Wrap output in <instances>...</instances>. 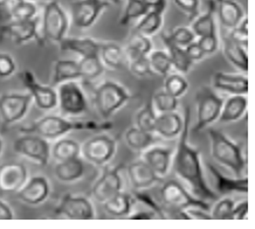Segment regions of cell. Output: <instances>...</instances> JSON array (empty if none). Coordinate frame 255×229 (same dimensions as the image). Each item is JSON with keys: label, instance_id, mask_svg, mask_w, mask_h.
<instances>
[{"label": "cell", "instance_id": "obj_38", "mask_svg": "<svg viewBox=\"0 0 255 229\" xmlns=\"http://www.w3.org/2000/svg\"><path fill=\"white\" fill-rule=\"evenodd\" d=\"M147 59H149L152 72L160 76H167L172 69V63H171L169 54L163 50H155V52L151 50L147 54Z\"/></svg>", "mask_w": 255, "mask_h": 229}, {"label": "cell", "instance_id": "obj_18", "mask_svg": "<svg viewBox=\"0 0 255 229\" xmlns=\"http://www.w3.org/2000/svg\"><path fill=\"white\" fill-rule=\"evenodd\" d=\"M50 192L48 180L45 177H33L16 192V198L22 203L36 206L42 204L48 198Z\"/></svg>", "mask_w": 255, "mask_h": 229}, {"label": "cell", "instance_id": "obj_54", "mask_svg": "<svg viewBox=\"0 0 255 229\" xmlns=\"http://www.w3.org/2000/svg\"><path fill=\"white\" fill-rule=\"evenodd\" d=\"M248 214V203L247 201H243V203L238 204L237 206L234 205L232 213H231L230 220H246Z\"/></svg>", "mask_w": 255, "mask_h": 229}, {"label": "cell", "instance_id": "obj_49", "mask_svg": "<svg viewBox=\"0 0 255 229\" xmlns=\"http://www.w3.org/2000/svg\"><path fill=\"white\" fill-rule=\"evenodd\" d=\"M129 68H130V72H131L133 75L138 77L151 76L153 74L152 69H151L149 59H147V55L140 57V59L136 60V61L130 62Z\"/></svg>", "mask_w": 255, "mask_h": 229}, {"label": "cell", "instance_id": "obj_14", "mask_svg": "<svg viewBox=\"0 0 255 229\" xmlns=\"http://www.w3.org/2000/svg\"><path fill=\"white\" fill-rule=\"evenodd\" d=\"M23 86L28 90L35 106L41 110H52L58 106V94L52 87L43 86L36 81L32 72L25 70L20 74Z\"/></svg>", "mask_w": 255, "mask_h": 229}, {"label": "cell", "instance_id": "obj_15", "mask_svg": "<svg viewBox=\"0 0 255 229\" xmlns=\"http://www.w3.org/2000/svg\"><path fill=\"white\" fill-rule=\"evenodd\" d=\"M121 170H122V166L120 165L113 168H106L103 171L102 176L94 184L92 190V194L96 201L103 204L122 191L123 181L120 176Z\"/></svg>", "mask_w": 255, "mask_h": 229}, {"label": "cell", "instance_id": "obj_27", "mask_svg": "<svg viewBox=\"0 0 255 229\" xmlns=\"http://www.w3.org/2000/svg\"><path fill=\"white\" fill-rule=\"evenodd\" d=\"M223 48L224 55L230 63L241 70L243 73H246L248 70V56L246 47L239 45L228 35L223 36Z\"/></svg>", "mask_w": 255, "mask_h": 229}, {"label": "cell", "instance_id": "obj_29", "mask_svg": "<svg viewBox=\"0 0 255 229\" xmlns=\"http://www.w3.org/2000/svg\"><path fill=\"white\" fill-rule=\"evenodd\" d=\"M56 178L63 183H73L81 179L85 174V165L79 157L73 159L59 161L54 168Z\"/></svg>", "mask_w": 255, "mask_h": 229}, {"label": "cell", "instance_id": "obj_52", "mask_svg": "<svg viewBox=\"0 0 255 229\" xmlns=\"http://www.w3.org/2000/svg\"><path fill=\"white\" fill-rule=\"evenodd\" d=\"M198 45L203 49V52L206 54H213L217 52L218 49V38L217 35H207V36H200L198 40Z\"/></svg>", "mask_w": 255, "mask_h": 229}, {"label": "cell", "instance_id": "obj_50", "mask_svg": "<svg viewBox=\"0 0 255 229\" xmlns=\"http://www.w3.org/2000/svg\"><path fill=\"white\" fill-rule=\"evenodd\" d=\"M177 7L189 16L190 21H192L199 14L200 0H174Z\"/></svg>", "mask_w": 255, "mask_h": 229}, {"label": "cell", "instance_id": "obj_8", "mask_svg": "<svg viewBox=\"0 0 255 229\" xmlns=\"http://www.w3.org/2000/svg\"><path fill=\"white\" fill-rule=\"evenodd\" d=\"M56 94H58V104L63 114L79 116L85 114L88 109V102L85 93L74 81H67L59 84Z\"/></svg>", "mask_w": 255, "mask_h": 229}, {"label": "cell", "instance_id": "obj_46", "mask_svg": "<svg viewBox=\"0 0 255 229\" xmlns=\"http://www.w3.org/2000/svg\"><path fill=\"white\" fill-rule=\"evenodd\" d=\"M169 38L180 47H185L189 43L193 42L196 40V35L192 32V29L186 28V27H178L169 35Z\"/></svg>", "mask_w": 255, "mask_h": 229}, {"label": "cell", "instance_id": "obj_11", "mask_svg": "<svg viewBox=\"0 0 255 229\" xmlns=\"http://www.w3.org/2000/svg\"><path fill=\"white\" fill-rule=\"evenodd\" d=\"M55 217L63 220H93L95 211L87 198L66 194L55 210Z\"/></svg>", "mask_w": 255, "mask_h": 229}, {"label": "cell", "instance_id": "obj_30", "mask_svg": "<svg viewBox=\"0 0 255 229\" xmlns=\"http://www.w3.org/2000/svg\"><path fill=\"white\" fill-rule=\"evenodd\" d=\"M214 12H216V1L210 0L209 9L203 15L197 16L192 20V32L196 36H207V35H217V23L214 18Z\"/></svg>", "mask_w": 255, "mask_h": 229}, {"label": "cell", "instance_id": "obj_36", "mask_svg": "<svg viewBox=\"0 0 255 229\" xmlns=\"http://www.w3.org/2000/svg\"><path fill=\"white\" fill-rule=\"evenodd\" d=\"M163 23V14L162 13L149 11L145 15L142 16L139 22L137 23L135 31L140 33L145 36H151L156 34L159 31Z\"/></svg>", "mask_w": 255, "mask_h": 229}, {"label": "cell", "instance_id": "obj_5", "mask_svg": "<svg viewBox=\"0 0 255 229\" xmlns=\"http://www.w3.org/2000/svg\"><path fill=\"white\" fill-rule=\"evenodd\" d=\"M224 101L209 87H201L196 94L197 122L194 132L205 129L219 118Z\"/></svg>", "mask_w": 255, "mask_h": 229}, {"label": "cell", "instance_id": "obj_45", "mask_svg": "<svg viewBox=\"0 0 255 229\" xmlns=\"http://www.w3.org/2000/svg\"><path fill=\"white\" fill-rule=\"evenodd\" d=\"M133 198L145 205V206L150 210L151 213L155 215V219H158V220H165V219H167L163 208L160 207L149 194L143 193V192H139V191H135V193H133Z\"/></svg>", "mask_w": 255, "mask_h": 229}, {"label": "cell", "instance_id": "obj_33", "mask_svg": "<svg viewBox=\"0 0 255 229\" xmlns=\"http://www.w3.org/2000/svg\"><path fill=\"white\" fill-rule=\"evenodd\" d=\"M99 57L110 69H120L127 62L124 50L116 43H101Z\"/></svg>", "mask_w": 255, "mask_h": 229}, {"label": "cell", "instance_id": "obj_28", "mask_svg": "<svg viewBox=\"0 0 255 229\" xmlns=\"http://www.w3.org/2000/svg\"><path fill=\"white\" fill-rule=\"evenodd\" d=\"M162 40L164 45L166 46L167 54H169L173 68H176L178 72L183 74L189 73V70L192 68L194 62L187 56L185 48L176 45V43L169 38V35L166 34H162Z\"/></svg>", "mask_w": 255, "mask_h": 229}, {"label": "cell", "instance_id": "obj_1", "mask_svg": "<svg viewBox=\"0 0 255 229\" xmlns=\"http://www.w3.org/2000/svg\"><path fill=\"white\" fill-rule=\"evenodd\" d=\"M190 122L191 111L190 108H186L183 130L180 132L176 154L173 158V170L180 179L189 185L193 195H196L197 198L206 201L217 200L219 195L207 185L205 176H204L200 151L189 143Z\"/></svg>", "mask_w": 255, "mask_h": 229}, {"label": "cell", "instance_id": "obj_19", "mask_svg": "<svg viewBox=\"0 0 255 229\" xmlns=\"http://www.w3.org/2000/svg\"><path fill=\"white\" fill-rule=\"evenodd\" d=\"M127 172L130 184L136 191L145 190L162 180L143 159L128 165Z\"/></svg>", "mask_w": 255, "mask_h": 229}, {"label": "cell", "instance_id": "obj_43", "mask_svg": "<svg viewBox=\"0 0 255 229\" xmlns=\"http://www.w3.org/2000/svg\"><path fill=\"white\" fill-rule=\"evenodd\" d=\"M38 8L29 0H22L18 6H15L9 13V16H12L14 20H28L35 18Z\"/></svg>", "mask_w": 255, "mask_h": 229}, {"label": "cell", "instance_id": "obj_62", "mask_svg": "<svg viewBox=\"0 0 255 229\" xmlns=\"http://www.w3.org/2000/svg\"><path fill=\"white\" fill-rule=\"evenodd\" d=\"M1 151H2V141H1V138H0V154H1Z\"/></svg>", "mask_w": 255, "mask_h": 229}, {"label": "cell", "instance_id": "obj_2", "mask_svg": "<svg viewBox=\"0 0 255 229\" xmlns=\"http://www.w3.org/2000/svg\"><path fill=\"white\" fill-rule=\"evenodd\" d=\"M113 127L114 124L108 120L99 123L95 120H68L59 116H46L31 126L21 129V132L38 134L45 139H56L72 131H108Z\"/></svg>", "mask_w": 255, "mask_h": 229}, {"label": "cell", "instance_id": "obj_55", "mask_svg": "<svg viewBox=\"0 0 255 229\" xmlns=\"http://www.w3.org/2000/svg\"><path fill=\"white\" fill-rule=\"evenodd\" d=\"M189 220L203 221V220H212L210 214H207L206 211L200 210V208H186L185 210Z\"/></svg>", "mask_w": 255, "mask_h": 229}, {"label": "cell", "instance_id": "obj_9", "mask_svg": "<svg viewBox=\"0 0 255 229\" xmlns=\"http://www.w3.org/2000/svg\"><path fill=\"white\" fill-rule=\"evenodd\" d=\"M13 150L20 156H23L38 163L41 166L48 164L50 156V147L48 141L38 134L26 133L15 139L13 144Z\"/></svg>", "mask_w": 255, "mask_h": 229}, {"label": "cell", "instance_id": "obj_24", "mask_svg": "<svg viewBox=\"0 0 255 229\" xmlns=\"http://www.w3.org/2000/svg\"><path fill=\"white\" fill-rule=\"evenodd\" d=\"M184 119L174 111L164 113L157 116L155 123V132L166 139H173L182 132Z\"/></svg>", "mask_w": 255, "mask_h": 229}, {"label": "cell", "instance_id": "obj_53", "mask_svg": "<svg viewBox=\"0 0 255 229\" xmlns=\"http://www.w3.org/2000/svg\"><path fill=\"white\" fill-rule=\"evenodd\" d=\"M184 48H185L187 56H189L193 62L200 61V60H203L204 56H205V53L203 52V49L200 48V46L198 45V42H196V40L184 47Z\"/></svg>", "mask_w": 255, "mask_h": 229}, {"label": "cell", "instance_id": "obj_40", "mask_svg": "<svg viewBox=\"0 0 255 229\" xmlns=\"http://www.w3.org/2000/svg\"><path fill=\"white\" fill-rule=\"evenodd\" d=\"M147 12H149V8L143 4L142 0H127L126 9H124L123 16L121 18V25L126 26L133 20L140 19Z\"/></svg>", "mask_w": 255, "mask_h": 229}, {"label": "cell", "instance_id": "obj_37", "mask_svg": "<svg viewBox=\"0 0 255 229\" xmlns=\"http://www.w3.org/2000/svg\"><path fill=\"white\" fill-rule=\"evenodd\" d=\"M80 73H81V79L85 80H95L97 77L102 75L105 67L101 62L99 56H89L81 57V60L78 62Z\"/></svg>", "mask_w": 255, "mask_h": 229}, {"label": "cell", "instance_id": "obj_26", "mask_svg": "<svg viewBox=\"0 0 255 229\" xmlns=\"http://www.w3.org/2000/svg\"><path fill=\"white\" fill-rule=\"evenodd\" d=\"M60 43V49L62 52H72L79 54L81 57L99 56L101 43L96 42L93 39H74L63 38Z\"/></svg>", "mask_w": 255, "mask_h": 229}, {"label": "cell", "instance_id": "obj_12", "mask_svg": "<svg viewBox=\"0 0 255 229\" xmlns=\"http://www.w3.org/2000/svg\"><path fill=\"white\" fill-rule=\"evenodd\" d=\"M116 140L108 136H96L87 140L81 147L83 157L96 166H103L113 159L116 152Z\"/></svg>", "mask_w": 255, "mask_h": 229}, {"label": "cell", "instance_id": "obj_6", "mask_svg": "<svg viewBox=\"0 0 255 229\" xmlns=\"http://www.w3.org/2000/svg\"><path fill=\"white\" fill-rule=\"evenodd\" d=\"M160 197L163 203L169 207L176 210H186V208H200L206 212L211 211V205L206 200L197 198L187 192L184 186L174 180L166 181L160 190Z\"/></svg>", "mask_w": 255, "mask_h": 229}, {"label": "cell", "instance_id": "obj_42", "mask_svg": "<svg viewBox=\"0 0 255 229\" xmlns=\"http://www.w3.org/2000/svg\"><path fill=\"white\" fill-rule=\"evenodd\" d=\"M152 106L159 114L171 113V111H176L178 107V99L163 90V92H158L153 95Z\"/></svg>", "mask_w": 255, "mask_h": 229}, {"label": "cell", "instance_id": "obj_57", "mask_svg": "<svg viewBox=\"0 0 255 229\" xmlns=\"http://www.w3.org/2000/svg\"><path fill=\"white\" fill-rule=\"evenodd\" d=\"M13 218H14V215H13V212L11 208H9L4 201L0 200V220L1 221L13 220Z\"/></svg>", "mask_w": 255, "mask_h": 229}, {"label": "cell", "instance_id": "obj_60", "mask_svg": "<svg viewBox=\"0 0 255 229\" xmlns=\"http://www.w3.org/2000/svg\"><path fill=\"white\" fill-rule=\"evenodd\" d=\"M6 1H7V0H0V9H2V7H4L6 4Z\"/></svg>", "mask_w": 255, "mask_h": 229}, {"label": "cell", "instance_id": "obj_35", "mask_svg": "<svg viewBox=\"0 0 255 229\" xmlns=\"http://www.w3.org/2000/svg\"><path fill=\"white\" fill-rule=\"evenodd\" d=\"M81 146L79 143L72 139H60L56 141L52 149V154L58 161H65L73 159L80 156Z\"/></svg>", "mask_w": 255, "mask_h": 229}, {"label": "cell", "instance_id": "obj_7", "mask_svg": "<svg viewBox=\"0 0 255 229\" xmlns=\"http://www.w3.org/2000/svg\"><path fill=\"white\" fill-rule=\"evenodd\" d=\"M68 18L66 12L55 0L47 2L42 14V34L47 40L60 42L68 31Z\"/></svg>", "mask_w": 255, "mask_h": 229}, {"label": "cell", "instance_id": "obj_48", "mask_svg": "<svg viewBox=\"0 0 255 229\" xmlns=\"http://www.w3.org/2000/svg\"><path fill=\"white\" fill-rule=\"evenodd\" d=\"M247 25H248V21L246 18H244L241 20V22L238 25L237 27H234V28L230 29V36L231 39L233 40V41H236L237 43H239V45L246 47L248 46V28H247Z\"/></svg>", "mask_w": 255, "mask_h": 229}, {"label": "cell", "instance_id": "obj_17", "mask_svg": "<svg viewBox=\"0 0 255 229\" xmlns=\"http://www.w3.org/2000/svg\"><path fill=\"white\" fill-rule=\"evenodd\" d=\"M27 181V170L20 163H7L0 166V191L16 193Z\"/></svg>", "mask_w": 255, "mask_h": 229}, {"label": "cell", "instance_id": "obj_59", "mask_svg": "<svg viewBox=\"0 0 255 229\" xmlns=\"http://www.w3.org/2000/svg\"><path fill=\"white\" fill-rule=\"evenodd\" d=\"M21 1H22V0H7L4 7H2V9H4L5 12H7L9 14V13L12 12V9L14 8L15 6H18Z\"/></svg>", "mask_w": 255, "mask_h": 229}, {"label": "cell", "instance_id": "obj_56", "mask_svg": "<svg viewBox=\"0 0 255 229\" xmlns=\"http://www.w3.org/2000/svg\"><path fill=\"white\" fill-rule=\"evenodd\" d=\"M149 11H155L164 14L166 8V0H142Z\"/></svg>", "mask_w": 255, "mask_h": 229}, {"label": "cell", "instance_id": "obj_61", "mask_svg": "<svg viewBox=\"0 0 255 229\" xmlns=\"http://www.w3.org/2000/svg\"><path fill=\"white\" fill-rule=\"evenodd\" d=\"M110 1L114 2V4H120V2L122 1V0H110Z\"/></svg>", "mask_w": 255, "mask_h": 229}, {"label": "cell", "instance_id": "obj_21", "mask_svg": "<svg viewBox=\"0 0 255 229\" xmlns=\"http://www.w3.org/2000/svg\"><path fill=\"white\" fill-rule=\"evenodd\" d=\"M173 150L166 147H152L145 150L143 153V160L152 168L157 176L163 179L169 173L172 161Z\"/></svg>", "mask_w": 255, "mask_h": 229}, {"label": "cell", "instance_id": "obj_63", "mask_svg": "<svg viewBox=\"0 0 255 229\" xmlns=\"http://www.w3.org/2000/svg\"><path fill=\"white\" fill-rule=\"evenodd\" d=\"M29 1H33V0H29Z\"/></svg>", "mask_w": 255, "mask_h": 229}, {"label": "cell", "instance_id": "obj_13", "mask_svg": "<svg viewBox=\"0 0 255 229\" xmlns=\"http://www.w3.org/2000/svg\"><path fill=\"white\" fill-rule=\"evenodd\" d=\"M108 7L107 0H78L72 4L73 23L78 28H89Z\"/></svg>", "mask_w": 255, "mask_h": 229}, {"label": "cell", "instance_id": "obj_44", "mask_svg": "<svg viewBox=\"0 0 255 229\" xmlns=\"http://www.w3.org/2000/svg\"><path fill=\"white\" fill-rule=\"evenodd\" d=\"M234 207V203L232 199L224 198L214 205L211 210V218L214 220H230L231 213Z\"/></svg>", "mask_w": 255, "mask_h": 229}, {"label": "cell", "instance_id": "obj_22", "mask_svg": "<svg viewBox=\"0 0 255 229\" xmlns=\"http://www.w3.org/2000/svg\"><path fill=\"white\" fill-rule=\"evenodd\" d=\"M207 166H209V170L212 174L214 185H216L217 192L219 194H228L232 193V192L246 194L248 192V179L245 176L230 178L224 176L214 165L209 164Z\"/></svg>", "mask_w": 255, "mask_h": 229}, {"label": "cell", "instance_id": "obj_20", "mask_svg": "<svg viewBox=\"0 0 255 229\" xmlns=\"http://www.w3.org/2000/svg\"><path fill=\"white\" fill-rule=\"evenodd\" d=\"M213 88L230 95H246L248 79L245 75L217 72L213 75Z\"/></svg>", "mask_w": 255, "mask_h": 229}, {"label": "cell", "instance_id": "obj_34", "mask_svg": "<svg viewBox=\"0 0 255 229\" xmlns=\"http://www.w3.org/2000/svg\"><path fill=\"white\" fill-rule=\"evenodd\" d=\"M128 146L133 151H145L156 143V137L152 132H147L137 126H131L126 132Z\"/></svg>", "mask_w": 255, "mask_h": 229}, {"label": "cell", "instance_id": "obj_3", "mask_svg": "<svg viewBox=\"0 0 255 229\" xmlns=\"http://www.w3.org/2000/svg\"><path fill=\"white\" fill-rule=\"evenodd\" d=\"M211 154L218 163L232 171L236 177H243L247 161L240 145L217 129H209Z\"/></svg>", "mask_w": 255, "mask_h": 229}, {"label": "cell", "instance_id": "obj_39", "mask_svg": "<svg viewBox=\"0 0 255 229\" xmlns=\"http://www.w3.org/2000/svg\"><path fill=\"white\" fill-rule=\"evenodd\" d=\"M157 114L155 113V108L152 102H149L138 111L136 116V126L147 132L155 133V123Z\"/></svg>", "mask_w": 255, "mask_h": 229}, {"label": "cell", "instance_id": "obj_16", "mask_svg": "<svg viewBox=\"0 0 255 229\" xmlns=\"http://www.w3.org/2000/svg\"><path fill=\"white\" fill-rule=\"evenodd\" d=\"M38 23V18L28 20H13L7 25L1 26L0 35L2 38L12 40L16 45H21V43L39 39Z\"/></svg>", "mask_w": 255, "mask_h": 229}, {"label": "cell", "instance_id": "obj_4", "mask_svg": "<svg viewBox=\"0 0 255 229\" xmlns=\"http://www.w3.org/2000/svg\"><path fill=\"white\" fill-rule=\"evenodd\" d=\"M130 100V94L124 87L114 81H106L94 93L96 110L105 119L120 110Z\"/></svg>", "mask_w": 255, "mask_h": 229}, {"label": "cell", "instance_id": "obj_25", "mask_svg": "<svg viewBox=\"0 0 255 229\" xmlns=\"http://www.w3.org/2000/svg\"><path fill=\"white\" fill-rule=\"evenodd\" d=\"M247 104L248 101L246 95H231L225 102H223L218 120L220 123L237 122L246 113Z\"/></svg>", "mask_w": 255, "mask_h": 229}, {"label": "cell", "instance_id": "obj_51", "mask_svg": "<svg viewBox=\"0 0 255 229\" xmlns=\"http://www.w3.org/2000/svg\"><path fill=\"white\" fill-rule=\"evenodd\" d=\"M15 72V62L11 55L6 53H0V77L11 76Z\"/></svg>", "mask_w": 255, "mask_h": 229}, {"label": "cell", "instance_id": "obj_47", "mask_svg": "<svg viewBox=\"0 0 255 229\" xmlns=\"http://www.w3.org/2000/svg\"><path fill=\"white\" fill-rule=\"evenodd\" d=\"M128 46L139 50V52H142L144 55H147V54L152 50V43H151L149 36L140 34V33L136 31L132 33L131 36H130Z\"/></svg>", "mask_w": 255, "mask_h": 229}, {"label": "cell", "instance_id": "obj_23", "mask_svg": "<svg viewBox=\"0 0 255 229\" xmlns=\"http://www.w3.org/2000/svg\"><path fill=\"white\" fill-rule=\"evenodd\" d=\"M218 18L221 26L232 29L237 27L245 18V12L241 6L234 0H214Z\"/></svg>", "mask_w": 255, "mask_h": 229}, {"label": "cell", "instance_id": "obj_58", "mask_svg": "<svg viewBox=\"0 0 255 229\" xmlns=\"http://www.w3.org/2000/svg\"><path fill=\"white\" fill-rule=\"evenodd\" d=\"M129 219L130 220H153L155 215L151 213V212H138V213L130 215Z\"/></svg>", "mask_w": 255, "mask_h": 229}, {"label": "cell", "instance_id": "obj_32", "mask_svg": "<svg viewBox=\"0 0 255 229\" xmlns=\"http://www.w3.org/2000/svg\"><path fill=\"white\" fill-rule=\"evenodd\" d=\"M133 203V197L132 195L124 193L121 191L120 193H117L112 197L108 200L103 203V208L107 213L113 215V217H128L131 212Z\"/></svg>", "mask_w": 255, "mask_h": 229}, {"label": "cell", "instance_id": "obj_31", "mask_svg": "<svg viewBox=\"0 0 255 229\" xmlns=\"http://www.w3.org/2000/svg\"><path fill=\"white\" fill-rule=\"evenodd\" d=\"M81 79L79 63L72 60H58L54 63V72H53V86H59L67 81H74Z\"/></svg>", "mask_w": 255, "mask_h": 229}, {"label": "cell", "instance_id": "obj_41", "mask_svg": "<svg viewBox=\"0 0 255 229\" xmlns=\"http://www.w3.org/2000/svg\"><path fill=\"white\" fill-rule=\"evenodd\" d=\"M187 88H189V83L179 74H171L167 75L165 79V83H164V90L170 95L174 97H180L186 93Z\"/></svg>", "mask_w": 255, "mask_h": 229}, {"label": "cell", "instance_id": "obj_10", "mask_svg": "<svg viewBox=\"0 0 255 229\" xmlns=\"http://www.w3.org/2000/svg\"><path fill=\"white\" fill-rule=\"evenodd\" d=\"M32 103L29 94H6L0 97V118L2 126L12 125L25 117Z\"/></svg>", "mask_w": 255, "mask_h": 229}]
</instances>
